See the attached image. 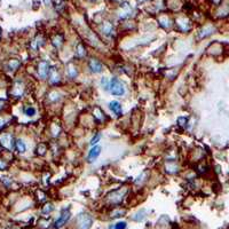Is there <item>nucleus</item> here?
Here are the masks:
<instances>
[{"instance_id": "nucleus-21", "label": "nucleus", "mask_w": 229, "mask_h": 229, "mask_svg": "<svg viewBox=\"0 0 229 229\" xmlns=\"http://www.w3.org/2000/svg\"><path fill=\"white\" fill-rule=\"evenodd\" d=\"M53 210V206L52 204H47V205L45 206L43 209V213H48V212H51V211Z\"/></svg>"}, {"instance_id": "nucleus-5", "label": "nucleus", "mask_w": 229, "mask_h": 229, "mask_svg": "<svg viewBox=\"0 0 229 229\" xmlns=\"http://www.w3.org/2000/svg\"><path fill=\"white\" fill-rule=\"evenodd\" d=\"M49 65H48V63L46 62V61H41V62L39 63L38 65V75L41 78H46V77L48 76V73H49Z\"/></svg>"}, {"instance_id": "nucleus-20", "label": "nucleus", "mask_w": 229, "mask_h": 229, "mask_svg": "<svg viewBox=\"0 0 229 229\" xmlns=\"http://www.w3.org/2000/svg\"><path fill=\"white\" fill-rule=\"evenodd\" d=\"M37 150H38V153L44 155V153H45V151H46V147H45V144H39L38 148H37Z\"/></svg>"}, {"instance_id": "nucleus-27", "label": "nucleus", "mask_w": 229, "mask_h": 229, "mask_svg": "<svg viewBox=\"0 0 229 229\" xmlns=\"http://www.w3.org/2000/svg\"><path fill=\"white\" fill-rule=\"evenodd\" d=\"M0 150H1V144H0Z\"/></svg>"}, {"instance_id": "nucleus-7", "label": "nucleus", "mask_w": 229, "mask_h": 229, "mask_svg": "<svg viewBox=\"0 0 229 229\" xmlns=\"http://www.w3.org/2000/svg\"><path fill=\"white\" fill-rule=\"evenodd\" d=\"M100 153H101V147L100 146H94V147L90 150V153H88V162L95 160Z\"/></svg>"}, {"instance_id": "nucleus-4", "label": "nucleus", "mask_w": 229, "mask_h": 229, "mask_svg": "<svg viewBox=\"0 0 229 229\" xmlns=\"http://www.w3.org/2000/svg\"><path fill=\"white\" fill-rule=\"evenodd\" d=\"M69 218H70V211L67 210V209H64V210L61 212V215L58 217V219L55 221L54 227H55V228H61L63 224H67V221L69 220Z\"/></svg>"}, {"instance_id": "nucleus-6", "label": "nucleus", "mask_w": 229, "mask_h": 229, "mask_svg": "<svg viewBox=\"0 0 229 229\" xmlns=\"http://www.w3.org/2000/svg\"><path fill=\"white\" fill-rule=\"evenodd\" d=\"M126 191H127V189H124V190H116L114 191L112 194H110L109 195V198L111 200H112V203H119L120 200L123 199V196L126 194Z\"/></svg>"}, {"instance_id": "nucleus-15", "label": "nucleus", "mask_w": 229, "mask_h": 229, "mask_svg": "<svg viewBox=\"0 0 229 229\" xmlns=\"http://www.w3.org/2000/svg\"><path fill=\"white\" fill-rule=\"evenodd\" d=\"M19 60H10L9 62H8V65H9V68L12 69V70H16V69H19Z\"/></svg>"}, {"instance_id": "nucleus-17", "label": "nucleus", "mask_w": 229, "mask_h": 229, "mask_svg": "<svg viewBox=\"0 0 229 229\" xmlns=\"http://www.w3.org/2000/svg\"><path fill=\"white\" fill-rule=\"evenodd\" d=\"M127 227V224L125 221H119L114 226V229H125Z\"/></svg>"}, {"instance_id": "nucleus-2", "label": "nucleus", "mask_w": 229, "mask_h": 229, "mask_svg": "<svg viewBox=\"0 0 229 229\" xmlns=\"http://www.w3.org/2000/svg\"><path fill=\"white\" fill-rule=\"evenodd\" d=\"M109 90L112 95L120 96L125 93V87L123 85V83L119 79H117V78H112V80L110 81Z\"/></svg>"}, {"instance_id": "nucleus-22", "label": "nucleus", "mask_w": 229, "mask_h": 229, "mask_svg": "<svg viewBox=\"0 0 229 229\" xmlns=\"http://www.w3.org/2000/svg\"><path fill=\"white\" fill-rule=\"evenodd\" d=\"M101 84H102V86H104L105 90H108V88H109L110 84H108V80H107V78H102V80H101Z\"/></svg>"}, {"instance_id": "nucleus-13", "label": "nucleus", "mask_w": 229, "mask_h": 229, "mask_svg": "<svg viewBox=\"0 0 229 229\" xmlns=\"http://www.w3.org/2000/svg\"><path fill=\"white\" fill-rule=\"evenodd\" d=\"M213 31H214V28L211 26V25H207V26H205V28L200 31V37H206V36H209V34L212 33Z\"/></svg>"}, {"instance_id": "nucleus-24", "label": "nucleus", "mask_w": 229, "mask_h": 229, "mask_svg": "<svg viewBox=\"0 0 229 229\" xmlns=\"http://www.w3.org/2000/svg\"><path fill=\"white\" fill-rule=\"evenodd\" d=\"M69 73H70V76L71 77H75L77 75V72L73 70V68H70V69H69Z\"/></svg>"}, {"instance_id": "nucleus-19", "label": "nucleus", "mask_w": 229, "mask_h": 229, "mask_svg": "<svg viewBox=\"0 0 229 229\" xmlns=\"http://www.w3.org/2000/svg\"><path fill=\"white\" fill-rule=\"evenodd\" d=\"M100 139H101V134H100V133H97V134L95 135V136H94V138H93V139L91 140V144H92V146H94V144H96V143L100 141Z\"/></svg>"}, {"instance_id": "nucleus-8", "label": "nucleus", "mask_w": 229, "mask_h": 229, "mask_svg": "<svg viewBox=\"0 0 229 229\" xmlns=\"http://www.w3.org/2000/svg\"><path fill=\"white\" fill-rule=\"evenodd\" d=\"M90 69L93 72H95V73L101 72L102 71V64L97 60H95V58H92L91 61H90Z\"/></svg>"}, {"instance_id": "nucleus-16", "label": "nucleus", "mask_w": 229, "mask_h": 229, "mask_svg": "<svg viewBox=\"0 0 229 229\" xmlns=\"http://www.w3.org/2000/svg\"><path fill=\"white\" fill-rule=\"evenodd\" d=\"M24 112H25L26 116H34L36 114V109L32 108V107H28V108L24 109Z\"/></svg>"}, {"instance_id": "nucleus-23", "label": "nucleus", "mask_w": 229, "mask_h": 229, "mask_svg": "<svg viewBox=\"0 0 229 229\" xmlns=\"http://www.w3.org/2000/svg\"><path fill=\"white\" fill-rule=\"evenodd\" d=\"M7 167V163L4 159H0V170H5Z\"/></svg>"}, {"instance_id": "nucleus-10", "label": "nucleus", "mask_w": 229, "mask_h": 229, "mask_svg": "<svg viewBox=\"0 0 229 229\" xmlns=\"http://www.w3.org/2000/svg\"><path fill=\"white\" fill-rule=\"evenodd\" d=\"M15 147H16V150L19 151V153H23L24 151H25V149H26V147H25V143L21 140V139H19V140H16L15 141Z\"/></svg>"}, {"instance_id": "nucleus-11", "label": "nucleus", "mask_w": 229, "mask_h": 229, "mask_svg": "<svg viewBox=\"0 0 229 229\" xmlns=\"http://www.w3.org/2000/svg\"><path fill=\"white\" fill-rule=\"evenodd\" d=\"M49 80H51V83H57L58 81V73L55 70V68H52L49 70Z\"/></svg>"}, {"instance_id": "nucleus-9", "label": "nucleus", "mask_w": 229, "mask_h": 229, "mask_svg": "<svg viewBox=\"0 0 229 229\" xmlns=\"http://www.w3.org/2000/svg\"><path fill=\"white\" fill-rule=\"evenodd\" d=\"M109 105H110V109L112 110L117 116H120V114H122V105H120V103L118 101H112V102H110Z\"/></svg>"}, {"instance_id": "nucleus-26", "label": "nucleus", "mask_w": 229, "mask_h": 229, "mask_svg": "<svg viewBox=\"0 0 229 229\" xmlns=\"http://www.w3.org/2000/svg\"><path fill=\"white\" fill-rule=\"evenodd\" d=\"M1 104H2V103H1V102H0V108H1V107H2V105H1Z\"/></svg>"}, {"instance_id": "nucleus-1", "label": "nucleus", "mask_w": 229, "mask_h": 229, "mask_svg": "<svg viewBox=\"0 0 229 229\" xmlns=\"http://www.w3.org/2000/svg\"><path fill=\"white\" fill-rule=\"evenodd\" d=\"M93 222L91 215L86 214V213H81L77 217L76 219V224L78 229H90Z\"/></svg>"}, {"instance_id": "nucleus-25", "label": "nucleus", "mask_w": 229, "mask_h": 229, "mask_svg": "<svg viewBox=\"0 0 229 229\" xmlns=\"http://www.w3.org/2000/svg\"><path fill=\"white\" fill-rule=\"evenodd\" d=\"M4 125H5V120L2 119V118H0V129H1Z\"/></svg>"}, {"instance_id": "nucleus-3", "label": "nucleus", "mask_w": 229, "mask_h": 229, "mask_svg": "<svg viewBox=\"0 0 229 229\" xmlns=\"http://www.w3.org/2000/svg\"><path fill=\"white\" fill-rule=\"evenodd\" d=\"M0 144H1V147H4V148L8 149V150H12V149H13V146H14L12 134H9V133L1 134V135H0Z\"/></svg>"}, {"instance_id": "nucleus-14", "label": "nucleus", "mask_w": 229, "mask_h": 229, "mask_svg": "<svg viewBox=\"0 0 229 229\" xmlns=\"http://www.w3.org/2000/svg\"><path fill=\"white\" fill-rule=\"evenodd\" d=\"M102 31L104 32L105 34H109L111 31H112V25L109 22H105L103 25H102Z\"/></svg>"}, {"instance_id": "nucleus-12", "label": "nucleus", "mask_w": 229, "mask_h": 229, "mask_svg": "<svg viewBox=\"0 0 229 229\" xmlns=\"http://www.w3.org/2000/svg\"><path fill=\"white\" fill-rule=\"evenodd\" d=\"M12 94L14 96H16V97H19V96L23 94V87L19 85V84H16L14 86V90L12 91Z\"/></svg>"}, {"instance_id": "nucleus-18", "label": "nucleus", "mask_w": 229, "mask_h": 229, "mask_svg": "<svg viewBox=\"0 0 229 229\" xmlns=\"http://www.w3.org/2000/svg\"><path fill=\"white\" fill-rule=\"evenodd\" d=\"M77 55L78 56H84L85 55V51H84V47H83V45H78V47H77Z\"/></svg>"}]
</instances>
